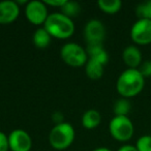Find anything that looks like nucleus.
Returning a JSON list of instances; mask_svg holds the SVG:
<instances>
[{
    "label": "nucleus",
    "instance_id": "nucleus-1",
    "mask_svg": "<svg viewBox=\"0 0 151 151\" xmlns=\"http://www.w3.org/2000/svg\"><path fill=\"white\" fill-rule=\"evenodd\" d=\"M145 86V79L139 69L126 68L118 77L116 90L123 99L137 96L142 92Z\"/></svg>",
    "mask_w": 151,
    "mask_h": 151
},
{
    "label": "nucleus",
    "instance_id": "nucleus-2",
    "mask_svg": "<svg viewBox=\"0 0 151 151\" xmlns=\"http://www.w3.org/2000/svg\"><path fill=\"white\" fill-rule=\"evenodd\" d=\"M44 28L52 37L58 40H67L75 33V23L61 13L50 14L44 24Z\"/></svg>",
    "mask_w": 151,
    "mask_h": 151
},
{
    "label": "nucleus",
    "instance_id": "nucleus-3",
    "mask_svg": "<svg viewBox=\"0 0 151 151\" xmlns=\"http://www.w3.org/2000/svg\"><path fill=\"white\" fill-rule=\"evenodd\" d=\"M76 132L73 126L69 122L54 125L49 134V143L51 147L56 150L67 149L75 141Z\"/></svg>",
    "mask_w": 151,
    "mask_h": 151
},
{
    "label": "nucleus",
    "instance_id": "nucleus-4",
    "mask_svg": "<svg viewBox=\"0 0 151 151\" xmlns=\"http://www.w3.org/2000/svg\"><path fill=\"white\" fill-rule=\"evenodd\" d=\"M60 57L62 61L71 67L85 66L88 61L86 49L76 42H66L61 47Z\"/></svg>",
    "mask_w": 151,
    "mask_h": 151
},
{
    "label": "nucleus",
    "instance_id": "nucleus-5",
    "mask_svg": "<svg viewBox=\"0 0 151 151\" xmlns=\"http://www.w3.org/2000/svg\"><path fill=\"white\" fill-rule=\"evenodd\" d=\"M109 132L113 139L124 143L132 138L134 127L127 116H114L109 123Z\"/></svg>",
    "mask_w": 151,
    "mask_h": 151
},
{
    "label": "nucleus",
    "instance_id": "nucleus-6",
    "mask_svg": "<svg viewBox=\"0 0 151 151\" xmlns=\"http://www.w3.org/2000/svg\"><path fill=\"white\" fill-rule=\"evenodd\" d=\"M25 16L32 25H44L49 17L48 6L44 1L32 0L26 3Z\"/></svg>",
    "mask_w": 151,
    "mask_h": 151
},
{
    "label": "nucleus",
    "instance_id": "nucleus-7",
    "mask_svg": "<svg viewBox=\"0 0 151 151\" xmlns=\"http://www.w3.org/2000/svg\"><path fill=\"white\" fill-rule=\"evenodd\" d=\"M130 38L136 45L151 44V20H138L130 29Z\"/></svg>",
    "mask_w": 151,
    "mask_h": 151
},
{
    "label": "nucleus",
    "instance_id": "nucleus-8",
    "mask_svg": "<svg viewBox=\"0 0 151 151\" xmlns=\"http://www.w3.org/2000/svg\"><path fill=\"white\" fill-rule=\"evenodd\" d=\"M106 37V28L103 22L92 19L86 23L84 27V38L87 45L103 44Z\"/></svg>",
    "mask_w": 151,
    "mask_h": 151
},
{
    "label": "nucleus",
    "instance_id": "nucleus-9",
    "mask_svg": "<svg viewBox=\"0 0 151 151\" xmlns=\"http://www.w3.org/2000/svg\"><path fill=\"white\" fill-rule=\"evenodd\" d=\"M9 146L12 151H30L32 148V139L26 130L17 128L9 132Z\"/></svg>",
    "mask_w": 151,
    "mask_h": 151
},
{
    "label": "nucleus",
    "instance_id": "nucleus-10",
    "mask_svg": "<svg viewBox=\"0 0 151 151\" xmlns=\"http://www.w3.org/2000/svg\"><path fill=\"white\" fill-rule=\"evenodd\" d=\"M20 16V5L13 0L0 1V24L9 25Z\"/></svg>",
    "mask_w": 151,
    "mask_h": 151
},
{
    "label": "nucleus",
    "instance_id": "nucleus-11",
    "mask_svg": "<svg viewBox=\"0 0 151 151\" xmlns=\"http://www.w3.org/2000/svg\"><path fill=\"white\" fill-rule=\"evenodd\" d=\"M122 60L127 68L138 69L142 64V53L136 46H128L122 52Z\"/></svg>",
    "mask_w": 151,
    "mask_h": 151
},
{
    "label": "nucleus",
    "instance_id": "nucleus-12",
    "mask_svg": "<svg viewBox=\"0 0 151 151\" xmlns=\"http://www.w3.org/2000/svg\"><path fill=\"white\" fill-rule=\"evenodd\" d=\"M86 52L88 55V59L97 61L104 66L109 62V54L103 47V44L87 45Z\"/></svg>",
    "mask_w": 151,
    "mask_h": 151
},
{
    "label": "nucleus",
    "instance_id": "nucleus-13",
    "mask_svg": "<svg viewBox=\"0 0 151 151\" xmlns=\"http://www.w3.org/2000/svg\"><path fill=\"white\" fill-rule=\"evenodd\" d=\"M101 113L94 109L87 110L82 115V118H81L83 127H85L86 129H94L101 124Z\"/></svg>",
    "mask_w": 151,
    "mask_h": 151
},
{
    "label": "nucleus",
    "instance_id": "nucleus-14",
    "mask_svg": "<svg viewBox=\"0 0 151 151\" xmlns=\"http://www.w3.org/2000/svg\"><path fill=\"white\" fill-rule=\"evenodd\" d=\"M32 42L36 48L42 50L50 46L51 42H52V36L48 33V31L44 27H40L34 31L33 36H32Z\"/></svg>",
    "mask_w": 151,
    "mask_h": 151
},
{
    "label": "nucleus",
    "instance_id": "nucleus-15",
    "mask_svg": "<svg viewBox=\"0 0 151 151\" xmlns=\"http://www.w3.org/2000/svg\"><path fill=\"white\" fill-rule=\"evenodd\" d=\"M104 65L97 61L92 59H88L87 63L85 64V73L91 80H99L104 75Z\"/></svg>",
    "mask_w": 151,
    "mask_h": 151
},
{
    "label": "nucleus",
    "instance_id": "nucleus-16",
    "mask_svg": "<svg viewBox=\"0 0 151 151\" xmlns=\"http://www.w3.org/2000/svg\"><path fill=\"white\" fill-rule=\"evenodd\" d=\"M97 6L105 14L114 15L121 9L122 2L120 0H99Z\"/></svg>",
    "mask_w": 151,
    "mask_h": 151
},
{
    "label": "nucleus",
    "instance_id": "nucleus-17",
    "mask_svg": "<svg viewBox=\"0 0 151 151\" xmlns=\"http://www.w3.org/2000/svg\"><path fill=\"white\" fill-rule=\"evenodd\" d=\"M60 13L66 16L69 19H73L81 13V5L77 1H69L66 0L63 6L60 9Z\"/></svg>",
    "mask_w": 151,
    "mask_h": 151
},
{
    "label": "nucleus",
    "instance_id": "nucleus-18",
    "mask_svg": "<svg viewBox=\"0 0 151 151\" xmlns=\"http://www.w3.org/2000/svg\"><path fill=\"white\" fill-rule=\"evenodd\" d=\"M132 110V104L127 99H117L113 106V112L115 116H127Z\"/></svg>",
    "mask_w": 151,
    "mask_h": 151
},
{
    "label": "nucleus",
    "instance_id": "nucleus-19",
    "mask_svg": "<svg viewBox=\"0 0 151 151\" xmlns=\"http://www.w3.org/2000/svg\"><path fill=\"white\" fill-rule=\"evenodd\" d=\"M138 20H151V0L142 2L136 7Z\"/></svg>",
    "mask_w": 151,
    "mask_h": 151
},
{
    "label": "nucleus",
    "instance_id": "nucleus-20",
    "mask_svg": "<svg viewBox=\"0 0 151 151\" xmlns=\"http://www.w3.org/2000/svg\"><path fill=\"white\" fill-rule=\"evenodd\" d=\"M136 148L138 151H151V136L145 134L137 140Z\"/></svg>",
    "mask_w": 151,
    "mask_h": 151
},
{
    "label": "nucleus",
    "instance_id": "nucleus-21",
    "mask_svg": "<svg viewBox=\"0 0 151 151\" xmlns=\"http://www.w3.org/2000/svg\"><path fill=\"white\" fill-rule=\"evenodd\" d=\"M139 71L141 75L145 78H151V60H146L142 62V64L139 66Z\"/></svg>",
    "mask_w": 151,
    "mask_h": 151
},
{
    "label": "nucleus",
    "instance_id": "nucleus-22",
    "mask_svg": "<svg viewBox=\"0 0 151 151\" xmlns=\"http://www.w3.org/2000/svg\"><path fill=\"white\" fill-rule=\"evenodd\" d=\"M9 137L0 130V151H9Z\"/></svg>",
    "mask_w": 151,
    "mask_h": 151
},
{
    "label": "nucleus",
    "instance_id": "nucleus-23",
    "mask_svg": "<svg viewBox=\"0 0 151 151\" xmlns=\"http://www.w3.org/2000/svg\"><path fill=\"white\" fill-rule=\"evenodd\" d=\"M66 0H45L44 2L46 3L47 6H52V7H61L63 6V4L65 3Z\"/></svg>",
    "mask_w": 151,
    "mask_h": 151
},
{
    "label": "nucleus",
    "instance_id": "nucleus-24",
    "mask_svg": "<svg viewBox=\"0 0 151 151\" xmlns=\"http://www.w3.org/2000/svg\"><path fill=\"white\" fill-rule=\"evenodd\" d=\"M52 120H53V122L55 123V125L65 122L64 121V116H63V114L61 113V112H59V111H57V112H55V113H53Z\"/></svg>",
    "mask_w": 151,
    "mask_h": 151
},
{
    "label": "nucleus",
    "instance_id": "nucleus-25",
    "mask_svg": "<svg viewBox=\"0 0 151 151\" xmlns=\"http://www.w3.org/2000/svg\"><path fill=\"white\" fill-rule=\"evenodd\" d=\"M117 151H138V149L136 148V146L129 144H125L123 146H121Z\"/></svg>",
    "mask_w": 151,
    "mask_h": 151
},
{
    "label": "nucleus",
    "instance_id": "nucleus-26",
    "mask_svg": "<svg viewBox=\"0 0 151 151\" xmlns=\"http://www.w3.org/2000/svg\"><path fill=\"white\" fill-rule=\"evenodd\" d=\"M92 151H112V150L109 148H107V147H99V148L93 149Z\"/></svg>",
    "mask_w": 151,
    "mask_h": 151
}]
</instances>
